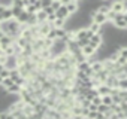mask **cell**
Listing matches in <instances>:
<instances>
[{"mask_svg": "<svg viewBox=\"0 0 127 119\" xmlns=\"http://www.w3.org/2000/svg\"><path fill=\"white\" fill-rule=\"evenodd\" d=\"M55 17H57V18H63V20H69L70 14L67 12L66 5H60V8L55 11Z\"/></svg>", "mask_w": 127, "mask_h": 119, "instance_id": "cell-5", "label": "cell"}, {"mask_svg": "<svg viewBox=\"0 0 127 119\" xmlns=\"http://www.w3.org/2000/svg\"><path fill=\"white\" fill-rule=\"evenodd\" d=\"M24 9H26V12H29V14H34V12H36V9H34V6H33V5H29V6H26Z\"/></svg>", "mask_w": 127, "mask_h": 119, "instance_id": "cell-18", "label": "cell"}, {"mask_svg": "<svg viewBox=\"0 0 127 119\" xmlns=\"http://www.w3.org/2000/svg\"><path fill=\"white\" fill-rule=\"evenodd\" d=\"M91 21H93V22H97V24H102V25L108 22L106 15L102 14V12H99V11H93V14H91Z\"/></svg>", "mask_w": 127, "mask_h": 119, "instance_id": "cell-2", "label": "cell"}, {"mask_svg": "<svg viewBox=\"0 0 127 119\" xmlns=\"http://www.w3.org/2000/svg\"><path fill=\"white\" fill-rule=\"evenodd\" d=\"M90 45H93L94 48H100L102 45H103V36H102V33H94L91 37H90Z\"/></svg>", "mask_w": 127, "mask_h": 119, "instance_id": "cell-3", "label": "cell"}, {"mask_svg": "<svg viewBox=\"0 0 127 119\" xmlns=\"http://www.w3.org/2000/svg\"><path fill=\"white\" fill-rule=\"evenodd\" d=\"M42 11H43L46 15H49V14H54V12H55V11L51 8V6H45V8H42Z\"/></svg>", "mask_w": 127, "mask_h": 119, "instance_id": "cell-17", "label": "cell"}, {"mask_svg": "<svg viewBox=\"0 0 127 119\" xmlns=\"http://www.w3.org/2000/svg\"><path fill=\"white\" fill-rule=\"evenodd\" d=\"M9 8H11V11H12V17H14L15 20H17V18H18V15H20V14L24 11V8H21V6H17V5H11Z\"/></svg>", "mask_w": 127, "mask_h": 119, "instance_id": "cell-9", "label": "cell"}, {"mask_svg": "<svg viewBox=\"0 0 127 119\" xmlns=\"http://www.w3.org/2000/svg\"><path fill=\"white\" fill-rule=\"evenodd\" d=\"M51 2H52V0H40V6H42V8L49 6V5H51Z\"/></svg>", "mask_w": 127, "mask_h": 119, "instance_id": "cell-20", "label": "cell"}, {"mask_svg": "<svg viewBox=\"0 0 127 119\" xmlns=\"http://www.w3.org/2000/svg\"><path fill=\"white\" fill-rule=\"evenodd\" d=\"M2 18H3V21H5V20H11V18H14V17H12V11H11L9 6H6V8L3 9V12H2Z\"/></svg>", "mask_w": 127, "mask_h": 119, "instance_id": "cell-11", "label": "cell"}, {"mask_svg": "<svg viewBox=\"0 0 127 119\" xmlns=\"http://www.w3.org/2000/svg\"><path fill=\"white\" fill-rule=\"evenodd\" d=\"M69 2H72V0H60L61 5H66V3H69Z\"/></svg>", "mask_w": 127, "mask_h": 119, "instance_id": "cell-21", "label": "cell"}, {"mask_svg": "<svg viewBox=\"0 0 127 119\" xmlns=\"http://www.w3.org/2000/svg\"><path fill=\"white\" fill-rule=\"evenodd\" d=\"M102 2H108V0H102Z\"/></svg>", "mask_w": 127, "mask_h": 119, "instance_id": "cell-23", "label": "cell"}, {"mask_svg": "<svg viewBox=\"0 0 127 119\" xmlns=\"http://www.w3.org/2000/svg\"><path fill=\"white\" fill-rule=\"evenodd\" d=\"M118 89H127V79H118Z\"/></svg>", "mask_w": 127, "mask_h": 119, "instance_id": "cell-16", "label": "cell"}, {"mask_svg": "<svg viewBox=\"0 0 127 119\" xmlns=\"http://www.w3.org/2000/svg\"><path fill=\"white\" fill-rule=\"evenodd\" d=\"M66 25V20H63V18H55L52 21V27H64Z\"/></svg>", "mask_w": 127, "mask_h": 119, "instance_id": "cell-13", "label": "cell"}, {"mask_svg": "<svg viewBox=\"0 0 127 119\" xmlns=\"http://www.w3.org/2000/svg\"><path fill=\"white\" fill-rule=\"evenodd\" d=\"M34 15H36V21H37V24H40V22H43V21H46V14L40 9V11H36L34 12Z\"/></svg>", "mask_w": 127, "mask_h": 119, "instance_id": "cell-10", "label": "cell"}, {"mask_svg": "<svg viewBox=\"0 0 127 119\" xmlns=\"http://www.w3.org/2000/svg\"><path fill=\"white\" fill-rule=\"evenodd\" d=\"M109 8L114 12H126L127 11V2L126 0H115L112 5H109Z\"/></svg>", "mask_w": 127, "mask_h": 119, "instance_id": "cell-1", "label": "cell"}, {"mask_svg": "<svg viewBox=\"0 0 127 119\" xmlns=\"http://www.w3.org/2000/svg\"><path fill=\"white\" fill-rule=\"evenodd\" d=\"M66 9L69 14H75L79 11V2H76V0H72V2L66 3Z\"/></svg>", "mask_w": 127, "mask_h": 119, "instance_id": "cell-6", "label": "cell"}, {"mask_svg": "<svg viewBox=\"0 0 127 119\" xmlns=\"http://www.w3.org/2000/svg\"><path fill=\"white\" fill-rule=\"evenodd\" d=\"M27 18H29V12H26V9L18 15V18H17V21L20 22V24H26V21H27Z\"/></svg>", "mask_w": 127, "mask_h": 119, "instance_id": "cell-12", "label": "cell"}, {"mask_svg": "<svg viewBox=\"0 0 127 119\" xmlns=\"http://www.w3.org/2000/svg\"><path fill=\"white\" fill-rule=\"evenodd\" d=\"M102 103L106 104V106H111V104H112V98H111V95H109V94L102 95Z\"/></svg>", "mask_w": 127, "mask_h": 119, "instance_id": "cell-14", "label": "cell"}, {"mask_svg": "<svg viewBox=\"0 0 127 119\" xmlns=\"http://www.w3.org/2000/svg\"><path fill=\"white\" fill-rule=\"evenodd\" d=\"M5 118L12 119V118H11V112H2V113H0V119H5Z\"/></svg>", "mask_w": 127, "mask_h": 119, "instance_id": "cell-19", "label": "cell"}, {"mask_svg": "<svg viewBox=\"0 0 127 119\" xmlns=\"http://www.w3.org/2000/svg\"><path fill=\"white\" fill-rule=\"evenodd\" d=\"M3 21V18H2V14H0V22H2Z\"/></svg>", "mask_w": 127, "mask_h": 119, "instance_id": "cell-22", "label": "cell"}, {"mask_svg": "<svg viewBox=\"0 0 127 119\" xmlns=\"http://www.w3.org/2000/svg\"><path fill=\"white\" fill-rule=\"evenodd\" d=\"M96 11H99V12H102V14H105V15H106V14L111 11V8H109V5H102V6H99Z\"/></svg>", "mask_w": 127, "mask_h": 119, "instance_id": "cell-15", "label": "cell"}, {"mask_svg": "<svg viewBox=\"0 0 127 119\" xmlns=\"http://www.w3.org/2000/svg\"><path fill=\"white\" fill-rule=\"evenodd\" d=\"M81 52L87 57V58H90V57H94L96 54H97V48H94L93 45H85V46H82L81 48Z\"/></svg>", "mask_w": 127, "mask_h": 119, "instance_id": "cell-4", "label": "cell"}, {"mask_svg": "<svg viewBox=\"0 0 127 119\" xmlns=\"http://www.w3.org/2000/svg\"><path fill=\"white\" fill-rule=\"evenodd\" d=\"M76 2H79V0H76Z\"/></svg>", "mask_w": 127, "mask_h": 119, "instance_id": "cell-24", "label": "cell"}, {"mask_svg": "<svg viewBox=\"0 0 127 119\" xmlns=\"http://www.w3.org/2000/svg\"><path fill=\"white\" fill-rule=\"evenodd\" d=\"M96 89H97L99 95H106V94H109V92H111V89H112V88H109L106 83H99V85L96 86Z\"/></svg>", "mask_w": 127, "mask_h": 119, "instance_id": "cell-7", "label": "cell"}, {"mask_svg": "<svg viewBox=\"0 0 127 119\" xmlns=\"http://www.w3.org/2000/svg\"><path fill=\"white\" fill-rule=\"evenodd\" d=\"M88 30L94 34V33H102V24H97V22H90V25H88Z\"/></svg>", "mask_w": 127, "mask_h": 119, "instance_id": "cell-8", "label": "cell"}]
</instances>
